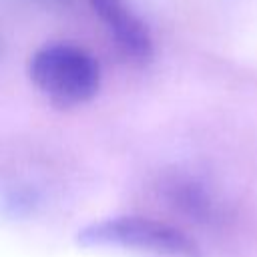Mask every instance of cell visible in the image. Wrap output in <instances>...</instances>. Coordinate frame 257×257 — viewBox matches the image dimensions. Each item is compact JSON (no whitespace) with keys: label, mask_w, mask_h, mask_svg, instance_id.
Instances as JSON below:
<instances>
[{"label":"cell","mask_w":257,"mask_h":257,"mask_svg":"<svg viewBox=\"0 0 257 257\" xmlns=\"http://www.w3.org/2000/svg\"><path fill=\"white\" fill-rule=\"evenodd\" d=\"M98 20L116 42L118 50L133 62L145 64L153 58V36L145 20L126 0H88Z\"/></svg>","instance_id":"obj_3"},{"label":"cell","mask_w":257,"mask_h":257,"mask_svg":"<svg viewBox=\"0 0 257 257\" xmlns=\"http://www.w3.org/2000/svg\"><path fill=\"white\" fill-rule=\"evenodd\" d=\"M84 245L126 247L163 257H199L195 243L181 231L147 217H112L88 225L78 237Z\"/></svg>","instance_id":"obj_2"},{"label":"cell","mask_w":257,"mask_h":257,"mask_svg":"<svg viewBox=\"0 0 257 257\" xmlns=\"http://www.w3.org/2000/svg\"><path fill=\"white\" fill-rule=\"evenodd\" d=\"M32 84L56 106L72 108L92 100L100 88V64L82 46L50 42L28 62Z\"/></svg>","instance_id":"obj_1"}]
</instances>
